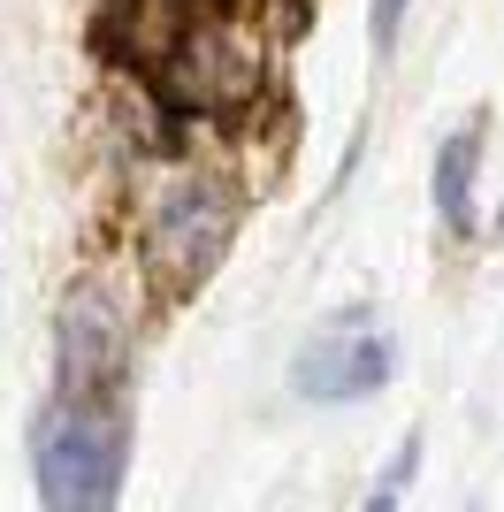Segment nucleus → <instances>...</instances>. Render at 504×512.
<instances>
[{
  "label": "nucleus",
  "mask_w": 504,
  "mask_h": 512,
  "mask_svg": "<svg viewBox=\"0 0 504 512\" xmlns=\"http://www.w3.org/2000/svg\"><path fill=\"white\" fill-rule=\"evenodd\" d=\"M39 505L54 512H107L130 474V421L107 398H62L31 436Z\"/></svg>",
  "instance_id": "1"
},
{
  "label": "nucleus",
  "mask_w": 504,
  "mask_h": 512,
  "mask_svg": "<svg viewBox=\"0 0 504 512\" xmlns=\"http://www.w3.org/2000/svg\"><path fill=\"white\" fill-rule=\"evenodd\" d=\"M230 237H237V199L222 192L214 176H176V184H161V199H153V214H146L153 283H161L168 299L199 291V283L222 268Z\"/></svg>",
  "instance_id": "2"
},
{
  "label": "nucleus",
  "mask_w": 504,
  "mask_h": 512,
  "mask_svg": "<svg viewBox=\"0 0 504 512\" xmlns=\"http://www.w3.org/2000/svg\"><path fill=\"white\" fill-rule=\"evenodd\" d=\"M153 85L168 92L176 115H230L260 92V54H245L214 23H184V39L153 54Z\"/></svg>",
  "instance_id": "3"
},
{
  "label": "nucleus",
  "mask_w": 504,
  "mask_h": 512,
  "mask_svg": "<svg viewBox=\"0 0 504 512\" xmlns=\"http://www.w3.org/2000/svg\"><path fill=\"white\" fill-rule=\"evenodd\" d=\"M390 375H398V344L375 337V329L314 337L291 360V390H298V398H314V406H359V398L390 390Z\"/></svg>",
  "instance_id": "4"
},
{
  "label": "nucleus",
  "mask_w": 504,
  "mask_h": 512,
  "mask_svg": "<svg viewBox=\"0 0 504 512\" xmlns=\"http://www.w3.org/2000/svg\"><path fill=\"white\" fill-rule=\"evenodd\" d=\"M54 352H62V398H107V383L123 375V352H130L123 306L92 283L69 291L62 321H54Z\"/></svg>",
  "instance_id": "5"
},
{
  "label": "nucleus",
  "mask_w": 504,
  "mask_h": 512,
  "mask_svg": "<svg viewBox=\"0 0 504 512\" xmlns=\"http://www.w3.org/2000/svg\"><path fill=\"white\" fill-rule=\"evenodd\" d=\"M474 169H482V123L451 130L436 146V169H428V199L451 237H474Z\"/></svg>",
  "instance_id": "6"
},
{
  "label": "nucleus",
  "mask_w": 504,
  "mask_h": 512,
  "mask_svg": "<svg viewBox=\"0 0 504 512\" xmlns=\"http://www.w3.org/2000/svg\"><path fill=\"white\" fill-rule=\"evenodd\" d=\"M413 467H420V436H405V444H398V459L382 467V482L367 490V512H390V505H398V497H405V482H413Z\"/></svg>",
  "instance_id": "7"
},
{
  "label": "nucleus",
  "mask_w": 504,
  "mask_h": 512,
  "mask_svg": "<svg viewBox=\"0 0 504 512\" xmlns=\"http://www.w3.org/2000/svg\"><path fill=\"white\" fill-rule=\"evenodd\" d=\"M405 8H413V0H375V8H367V46H375V62H382V54H398Z\"/></svg>",
  "instance_id": "8"
},
{
  "label": "nucleus",
  "mask_w": 504,
  "mask_h": 512,
  "mask_svg": "<svg viewBox=\"0 0 504 512\" xmlns=\"http://www.w3.org/2000/svg\"><path fill=\"white\" fill-rule=\"evenodd\" d=\"M497 245H504V207H497Z\"/></svg>",
  "instance_id": "9"
}]
</instances>
